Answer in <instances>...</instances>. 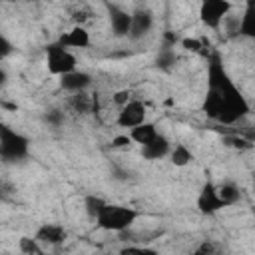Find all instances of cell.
Listing matches in <instances>:
<instances>
[{
	"instance_id": "6da1fadb",
	"label": "cell",
	"mask_w": 255,
	"mask_h": 255,
	"mask_svg": "<svg viewBox=\"0 0 255 255\" xmlns=\"http://www.w3.org/2000/svg\"><path fill=\"white\" fill-rule=\"evenodd\" d=\"M203 110L209 118L219 120L223 124L237 122L249 110L243 96L229 82V78L223 72V68L219 66V62H213L209 66V92L205 96Z\"/></svg>"
},
{
	"instance_id": "7a4b0ae2",
	"label": "cell",
	"mask_w": 255,
	"mask_h": 255,
	"mask_svg": "<svg viewBox=\"0 0 255 255\" xmlns=\"http://www.w3.org/2000/svg\"><path fill=\"white\" fill-rule=\"evenodd\" d=\"M94 219L98 221V225L102 229L114 231V233H122V231H126L137 219V211L131 209V207H126V205L104 203Z\"/></svg>"
},
{
	"instance_id": "3957f363",
	"label": "cell",
	"mask_w": 255,
	"mask_h": 255,
	"mask_svg": "<svg viewBox=\"0 0 255 255\" xmlns=\"http://www.w3.org/2000/svg\"><path fill=\"white\" fill-rule=\"evenodd\" d=\"M30 141L14 128L0 124V157L4 161H20L28 155Z\"/></svg>"
},
{
	"instance_id": "277c9868",
	"label": "cell",
	"mask_w": 255,
	"mask_h": 255,
	"mask_svg": "<svg viewBox=\"0 0 255 255\" xmlns=\"http://www.w3.org/2000/svg\"><path fill=\"white\" fill-rule=\"evenodd\" d=\"M46 66H48L50 74L64 76V74L76 70V56L66 46L56 42V44H50L46 48Z\"/></svg>"
},
{
	"instance_id": "5b68a950",
	"label": "cell",
	"mask_w": 255,
	"mask_h": 255,
	"mask_svg": "<svg viewBox=\"0 0 255 255\" xmlns=\"http://www.w3.org/2000/svg\"><path fill=\"white\" fill-rule=\"evenodd\" d=\"M229 12L231 4L227 0H201L199 6V18L207 28H219Z\"/></svg>"
},
{
	"instance_id": "8992f818",
	"label": "cell",
	"mask_w": 255,
	"mask_h": 255,
	"mask_svg": "<svg viewBox=\"0 0 255 255\" xmlns=\"http://www.w3.org/2000/svg\"><path fill=\"white\" fill-rule=\"evenodd\" d=\"M145 116H147V110H145V104L131 98L128 104H124L118 112V126L120 128H135L139 126L141 122H145Z\"/></svg>"
},
{
	"instance_id": "52a82bcc",
	"label": "cell",
	"mask_w": 255,
	"mask_h": 255,
	"mask_svg": "<svg viewBox=\"0 0 255 255\" xmlns=\"http://www.w3.org/2000/svg\"><path fill=\"white\" fill-rule=\"evenodd\" d=\"M153 28V14L145 8H137L133 14H131V24H129V38L131 40H139L143 38L149 30Z\"/></svg>"
},
{
	"instance_id": "ba28073f",
	"label": "cell",
	"mask_w": 255,
	"mask_h": 255,
	"mask_svg": "<svg viewBox=\"0 0 255 255\" xmlns=\"http://www.w3.org/2000/svg\"><path fill=\"white\" fill-rule=\"evenodd\" d=\"M66 237H68L66 229L58 223H44L36 231L38 243H46V245H60L66 241Z\"/></svg>"
},
{
	"instance_id": "9c48e42d",
	"label": "cell",
	"mask_w": 255,
	"mask_h": 255,
	"mask_svg": "<svg viewBox=\"0 0 255 255\" xmlns=\"http://www.w3.org/2000/svg\"><path fill=\"white\" fill-rule=\"evenodd\" d=\"M169 149H171V143L167 141V137L161 133H155V137H151L147 143L141 145V155L145 159H161L169 153Z\"/></svg>"
},
{
	"instance_id": "30bf717a",
	"label": "cell",
	"mask_w": 255,
	"mask_h": 255,
	"mask_svg": "<svg viewBox=\"0 0 255 255\" xmlns=\"http://www.w3.org/2000/svg\"><path fill=\"white\" fill-rule=\"evenodd\" d=\"M129 24H131V14L126 12L120 6H110V28L114 36H128L129 34Z\"/></svg>"
},
{
	"instance_id": "8fae6325",
	"label": "cell",
	"mask_w": 255,
	"mask_h": 255,
	"mask_svg": "<svg viewBox=\"0 0 255 255\" xmlns=\"http://www.w3.org/2000/svg\"><path fill=\"white\" fill-rule=\"evenodd\" d=\"M90 84H92V76L86 74V72H80V70H72V72L60 76V86H62L66 92H70V94L82 92V90H86Z\"/></svg>"
},
{
	"instance_id": "7c38bea8",
	"label": "cell",
	"mask_w": 255,
	"mask_h": 255,
	"mask_svg": "<svg viewBox=\"0 0 255 255\" xmlns=\"http://www.w3.org/2000/svg\"><path fill=\"white\" fill-rule=\"evenodd\" d=\"M60 44L66 46L68 50H70V48H78V50L88 48V46H90V32H88L84 26L74 24L72 30H68L66 34L60 36Z\"/></svg>"
},
{
	"instance_id": "4fadbf2b",
	"label": "cell",
	"mask_w": 255,
	"mask_h": 255,
	"mask_svg": "<svg viewBox=\"0 0 255 255\" xmlns=\"http://www.w3.org/2000/svg\"><path fill=\"white\" fill-rule=\"evenodd\" d=\"M197 207H199V211L201 213H215V211H219L221 207H223V203H221V199L217 197V191H215V185H211V183H207L201 191H199V197H197Z\"/></svg>"
},
{
	"instance_id": "5bb4252c",
	"label": "cell",
	"mask_w": 255,
	"mask_h": 255,
	"mask_svg": "<svg viewBox=\"0 0 255 255\" xmlns=\"http://www.w3.org/2000/svg\"><path fill=\"white\" fill-rule=\"evenodd\" d=\"M68 104H70V108H72L76 114L84 116V114H90V112L94 110L96 100H94L86 90H82V92H74V94L70 96Z\"/></svg>"
},
{
	"instance_id": "9a60e30c",
	"label": "cell",
	"mask_w": 255,
	"mask_h": 255,
	"mask_svg": "<svg viewBox=\"0 0 255 255\" xmlns=\"http://www.w3.org/2000/svg\"><path fill=\"white\" fill-rule=\"evenodd\" d=\"M155 133H157V129H155V126H153V124H149V122H141L139 126L131 128L128 135H129V139H131V141H135V143L143 145V143H147L151 137H155Z\"/></svg>"
},
{
	"instance_id": "2e32d148",
	"label": "cell",
	"mask_w": 255,
	"mask_h": 255,
	"mask_svg": "<svg viewBox=\"0 0 255 255\" xmlns=\"http://www.w3.org/2000/svg\"><path fill=\"white\" fill-rule=\"evenodd\" d=\"M215 191H217V197L221 199L223 207L237 203V201H239V197H241V191H239V187H237L233 181H225V183L217 185V187H215Z\"/></svg>"
},
{
	"instance_id": "e0dca14e",
	"label": "cell",
	"mask_w": 255,
	"mask_h": 255,
	"mask_svg": "<svg viewBox=\"0 0 255 255\" xmlns=\"http://www.w3.org/2000/svg\"><path fill=\"white\" fill-rule=\"evenodd\" d=\"M169 157H171V163H173L175 167H185V165L193 159V153H191V149H189L187 145L177 143L175 147L169 149Z\"/></svg>"
},
{
	"instance_id": "ac0fdd59",
	"label": "cell",
	"mask_w": 255,
	"mask_h": 255,
	"mask_svg": "<svg viewBox=\"0 0 255 255\" xmlns=\"http://www.w3.org/2000/svg\"><path fill=\"white\" fill-rule=\"evenodd\" d=\"M20 251L22 253H42V247L38 245V239H30V237H22L20 239Z\"/></svg>"
},
{
	"instance_id": "d6986e66",
	"label": "cell",
	"mask_w": 255,
	"mask_h": 255,
	"mask_svg": "<svg viewBox=\"0 0 255 255\" xmlns=\"http://www.w3.org/2000/svg\"><path fill=\"white\" fill-rule=\"evenodd\" d=\"M104 203H106L104 199L90 195V197L86 199V211H88V215H90V217H96V215H98V211L102 209V205H104Z\"/></svg>"
},
{
	"instance_id": "ffe728a7",
	"label": "cell",
	"mask_w": 255,
	"mask_h": 255,
	"mask_svg": "<svg viewBox=\"0 0 255 255\" xmlns=\"http://www.w3.org/2000/svg\"><path fill=\"white\" fill-rule=\"evenodd\" d=\"M181 48L185 52H199L203 48V44L199 38H181Z\"/></svg>"
},
{
	"instance_id": "44dd1931",
	"label": "cell",
	"mask_w": 255,
	"mask_h": 255,
	"mask_svg": "<svg viewBox=\"0 0 255 255\" xmlns=\"http://www.w3.org/2000/svg\"><path fill=\"white\" fill-rule=\"evenodd\" d=\"M112 100H114V104H116L118 108H122L124 104H128V102L131 100V90H118V92L112 96Z\"/></svg>"
},
{
	"instance_id": "7402d4cb",
	"label": "cell",
	"mask_w": 255,
	"mask_h": 255,
	"mask_svg": "<svg viewBox=\"0 0 255 255\" xmlns=\"http://www.w3.org/2000/svg\"><path fill=\"white\" fill-rule=\"evenodd\" d=\"M90 10L88 8H80V10H76L74 12V16H72V20H74V24H78V26H84L88 20H90Z\"/></svg>"
},
{
	"instance_id": "603a6c76",
	"label": "cell",
	"mask_w": 255,
	"mask_h": 255,
	"mask_svg": "<svg viewBox=\"0 0 255 255\" xmlns=\"http://www.w3.org/2000/svg\"><path fill=\"white\" fill-rule=\"evenodd\" d=\"M12 50H14V48H12V44L8 42V38H6L4 34H0V60L6 58V56H10Z\"/></svg>"
},
{
	"instance_id": "cb8c5ba5",
	"label": "cell",
	"mask_w": 255,
	"mask_h": 255,
	"mask_svg": "<svg viewBox=\"0 0 255 255\" xmlns=\"http://www.w3.org/2000/svg\"><path fill=\"white\" fill-rule=\"evenodd\" d=\"M173 60H175V56L169 50H165V52H161V56H157V66L167 68L169 64H173Z\"/></svg>"
},
{
	"instance_id": "d4e9b609",
	"label": "cell",
	"mask_w": 255,
	"mask_h": 255,
	"mask_svg": "<svg viewBox=\"0 0 255 255\" xmlns=\"http://www.w3.org/2000/svg\"><path fill=\"white\" fill-rule=\"evenodd\" d=\"M129 143H131L129 135H118V137H114V141H112V147H128Z\"/></svg>"
},
{
	"instance_id": "484cf974",
	"label": "cell",
	"mask_w": 255,
	"mask_h": 255,
	"mask_svg": "<svg viewBox=\"0 0 255 255\" xmlns=\"http://www.w3.org/2000/svg\"><path fill=\"white\" fill-rule=\"evenodd\" d=\"M46 122H48V124H52V126H58V124L62 122V114H60L58 110H52V112H48Z\"/></svg>"
},
{
	"instance_id": "4316f807",
	"label": "cell",
	"mask_w": 255,
	"mask_h": 255,
	"mask_svg": "<svg viewBox=\"0 0 255 255\" xmlns=\"http://www.w3.org/2000/svg\"><path fill=\"white\" fill-rule=\"evenodd\" d=\"M215 251V247L211 245V243H203L199 249H197V253H213Z\"/></svg>"
},
{
	"instance_id": "83f0119b",
	"label": "cell",
	"mask_w": 255,
	"mask_h": 255,
	"mask_svg": "<svg viewBox=\"0 0 255 255\" xmlns=\"http://www.w3.org/2000/svg\"><path fill=\"white\" fill-rule=\"evenodd\" d=\"M6 80H8V74H6V70H2V68H0V88L6 84Z\"/></svg>"
}]
</instances>
